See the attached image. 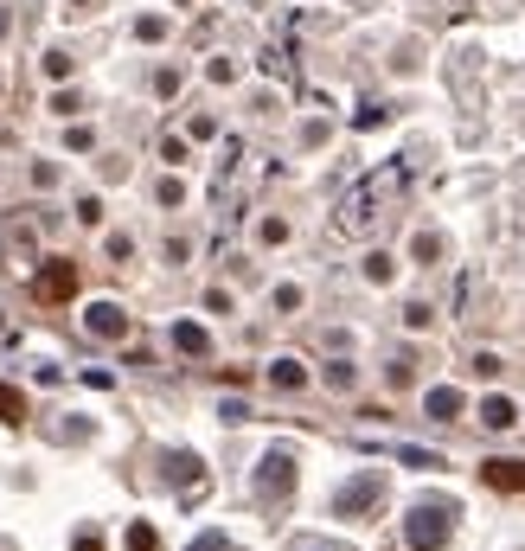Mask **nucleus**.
Listing matches in <instances>:
<instances>
[{"instance_id": "1", "label": "nucleus", "mask_w": 525, "mask_h": 551, "mask_svg": "<svg viewBox=\"0 0 525 551\" xmlns=\"http://www.w3.org/2000/svg\"><path fill=\"white\" fill-rule=\"evenodd\" d=\"M449 519H455V507H449V501H442V507H436V501H423L417 513H410V526H404V532H410V545H417V551H442V545H449Z\"/></svg>"}, {"instance_id": "2", "label": "nucleus", "mask_w": 525, "mask_h": 551, "mask_svg": "<svg viewBox=\"0 0 525 551\" xmlns=\"http://www.w3.org/2000/svg\"><path fill=\"white\" fill-rule=\"evenodd\" d=\"M378 493H384V475L372 468V475H359V481H346V487L334 493V513H340V519H359V513L378 501Z\"/></svg>"}, {"instance_id": "3", "label": "nucleus", "mask_w": 525, "mask_h": 551, "mask_svg": "<svg viewBox=\"0 0 525 551\" xmlns=\"http://www.w3.org/2000/svg\"><path fill=\"white\" fill-rule=\"evenodd\" d=\"M257 487H263V493H289V487H295V455H289V449H269Z\"/></svg>"}, {"instance_id": "4", "label": "nucleus", "mask_w": 525, "mask_h": 551, "mask_svg": "<svg viewBox=\"0 0 525 551\" xmlns=\"http://www.w3.org/2000/svg\"><path fill=\"white\" fill-rule=\"evenodd\" d=\"M84 327H90L97 340H122L128 334V314L116 308V301H97V308H84Z\"/></svg>"}, {"instance_id": "5", "label": "nucleus", "mask_w": 525, "mask_h": 551, "mask_svg": "<svg viewBox=\"0 0 525 551\" xmlns=\"http://www.w3.org/2000/svg\"><path fill=\"white\" fill-rule=\"evenodd\" d=\"M77 295V269L71 263H45L39 269V301H71Z\"/></svg>"}, {"instance_id": "6", "label": "nucleus", "mask_w": 525, "mask_h": 551, "mask_svg": "<svg viewBox=\"0 0 525 551\" xmlns=\"http://www.w3.org/2000/svg\"><path fill=\"white\" fill-rule=\"evenodd\" d=\"M481 481L500 493H525V462H481Z\"/></svg>"}, {"instance_id": "7", "label": "nucleus", "mask_w": 525, "mask_h": 551, "mask_svg": "<svg viewBox=\"0 0 525 551\" xmlns=\"http://www.w3.org/2000/svg\"><path fill=\"white\" fill-rule=\"evenodd\" d=\"M174 346L192 353V360H205V353H212V334H205L199 321H180V327H174Z\"/></svg>"}, {"instance_id": "8", "label": "nucleus", "mask_w": 525, "mask_h": 551, "mask_svg": "<svg viewBox=\"0 0 525 551\" xmlns=\"http://www.w3.org/2000/svg\"><path fill=\"white\" fill-rule=\"evenodd\" d=\"M423 404H429V417H442V423H449L455 410H461V392H455V384H436V392H429Z\"/></svg>"}, {"instance_id": "9", "label": "nucleus", "mask_w": 525, "mask_h": 551, "mask_svg": "<svg viewBox=\"0 0 525 551\" xmlns=\"http://www.w3.org/2000/svg\"><path fill=\"white\" fill-rule=\"evenodd\" d=\"M269 384H282V392H301V384H308V372H301L295 360H275V366H269Z\"/></svg>"}, {"instance_id": "10", "label": "nucleus", "mask_w": 525, "mask_h": 551, "mask_svg": "<svg viewBox=\"0 0 525 551\" xmlns=\"http://www.w3.org/2000/svg\"><path fill=\"white\" fill-rule=\"evenodd\" d=\"M19 417H26V398L13 384H0V423H19Z\"/></svg>"}, {"instance_id": "11", "label": "nucleus", "mask_w": 525, "mask_h": 551, "mask_svg": "<svg viewBox=\"0 0 525 551\" xmlns=\"http://www.w3.org/2000/svg\"><path fill=\"white\" fill-rule=\"evenodd\" d=\"M481 423L506 430V423H513V404H506V398H487V404H481Z\"/></svg>"}, {"instance_id": "12", "label": "nucleus", "mask_w": 525, "mask_h": 551, "mask_svg": "<svg viewBox=\"0 0 525 551\" xmlns=\"http://www.w3.org/2000/svg\"><path fill=\"white\" fill-rule=\"evenodd\" d=\"M160 539H154V526H128V551H154Z\"/></svg>"}, {"instance_id": "13", "label": "nucleus", "mask_w": 525, "mask_h": 551, "mask_svg": "<svg viewBox=\"0 0 525 551\" xmlns=\"http://www.w3.org/2000/svg\"><path fill=\"white\" fill-rule=\"evenodd\" d=\"M391 269H398L391 257H366V276H372V283H391Z\"/></svg>"}, {"instance_id": "14", "label": "nucleus", "mask_w": 525, "mask_h": 551, "mask_svg": "<svg viewBox=\"0 0 525 551\" xmlns=\"http://www.w3.org/2000/svg\"><path fill=\"white\" fill-rule=\"evenodd\" d=\"M186 551H231V539H225V532H205V539H192Z\"/></svg>"}, {"instance_id": "15", "label": "nucleus", "mask_w": 525, "mask_h": 551, "mask_svg": "<svg viewBox=\"0 0 525 551\" xmlns=\"http://www.w3.org/2000/svg\"><path fill=\"white\" fill-rule=\"evenodd\" d=\"M289 551H346V545H327V539H295Z\"/></svg>"}, {"instance_id": "16", "label": "nucleus", "mask_w": 525, "mask_h": 551, "mask_svg": "<svg viewBox=\"0 0 525 551\" xmlns=\"http://www.w3.org/2000/svg\"><path fill=\"white\" fill-rule=\"evenodd\" d=\"M77 551H103V539L97 532H77Z\"/></svg>"}, {"instance_id": "17", "label": "nucleus", "mask_w": 525, "mask_h": 551, "mask_svg": "<svg viewBox=\"0 0 525 551\" xmlns=\"http://www.w3.org/2000/svg\"><path fill=\"white\" fill-rule=\"evenodd\" d=\"M7 26H13V19H7V7H0V39H7Z\"/></svg>"}]
</instances>
